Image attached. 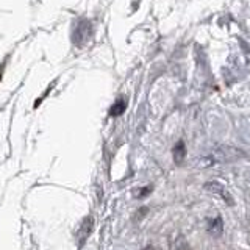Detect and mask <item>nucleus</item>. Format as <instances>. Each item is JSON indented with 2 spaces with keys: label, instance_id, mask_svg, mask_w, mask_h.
Wrapping results in <instances>:
<instances>
[{
  "label": "nucleus",
  "instance_id": "obj_1",
  "mask_svg": "<svg viewBox=\"0 0 250 250\" xmlns=\"http://www.w3.org/2000/svg\"><path fill=\"white\" fill-rule=\"evenodd\" d=\"M241 158H246V153H242L239 148L236 147H230V146H222L216 148V150L211 153L209 156V161H214V163H231V161H236Z\"/></svg>",
  "mask_w": 250,
  "mask_h": 250
},
{
  "label": "nucleus",
  "instance_id": "obj_2",
  "mask_svg": "<svg viewBox=\"0 0 250 250\" xmlns=\"http://www.w3.org/2000/svg\"><path fill=\"white\" fill-rule=\"evenodd\" d=\"M203 188H205L207 191L216 194V195H221V197L225 200L227 205H233L231 194L227 191V188L222 183H219V182H208V183H205V186H203Z\"/></svg>",
  "mask_w": 250,
  "mask_h": 250
},
{
  "label": "nucleus",
  "instance_id": "obj_3",
  "mask_svg": "<svg viewBox=\"0 0 250 250\" xmlns=\"http://www.w3.org/2000/svg\"><path fill=\"white\" fill-rule=\"evenodd\" d=\"M125 108H127V100H125L124 97H121V99H117L114 102V105L111 106V109H109V114H111L113 117L114 116H121L125 111Z\"/></svg>",
  "mask_w": 250,
  "mask_h": 250
},
{
  "label": "nucleus",
  "instance_id": "obj_4",
  "mask_svg": "<svg viewBox=\"0 0 250 250\" xmlns=\"http://www.w3.org/2000/svg\"><path fill=\"white\" fill-rule=\"evenodd\" d=\"M172 155H174L175 163H178V164H180V163L183 161L185 155H186V152H185V143H183V141H178V143L175 144L174 150H172Z\"/></svg>",
  "mask_w": 250,
  "mask_h": 250
},
{
  "label": "nucleus",
  "instance_id": "obj_5",
  "mask_svg": "<svg viewBox=\"0 0 250 250\" xmlns=\"http://www.w3.org/2000/svg\"><path fill=\"white\" fill-rule=\"evenodd\" d=\"M208 231H209V234H213L214 238L221 236V233H222V219L216 217L214 221L211 222V225L208 227Z\"/></svg>",
  "mask_w": 250,
  "mask_h": 250
}]
</instances>
